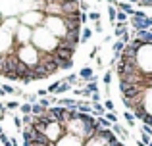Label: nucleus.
<instances>
[{"label":"nucleus","instance_id":"nucleus-1","mask_svg":"<svg viewBox=\"0 0 152 146\" xmlns=\"http://www.w3.org/2000/svg\"><path fill=\"white\" fill-rule=\"evenodd\" d=\"M62 133H64V125H60V123H50L48 127H46V131H45V137L50 140L52 144H56V142H58V139L62 137Z\"/></svg>","mask_w":152,"mask_h":146},{"label":"nucleus","instance_id":"nucleus-2","mask_svg":"<svg viewBox=\"0 0 152 146\" xmlns=\"http://www.w3.org/2000/svg\"><path fill=\"white\" fill-rule=\"evenodd\" d=\"M52 54H54V58H58V60H73L75 50H71V48H54Z\"/></svg>","mask_w":152,"mask_h":146},{"label":"nucleus","instance_id":"nucleus-3","mask_svg":"<svg viewBox=\"0 0 152 146\" xmlns=\"http://www.w3.org/2000/svg\"><path fill=\"white\" fill-rule=\"evenodd\" d=\"M110 131L114 133V135H119V137H121L123 140H127V139H129V133H127V131H125V129H123V127H121L119 123H114V125L110 127Z\"/></svg>","mask_w":152,"mask_h":146},{"label":"nucleus","instance_id":"nucleus-4","mask_svg":"<svg viewBox=\"0 0 152 146\" xmlns=\"http://www.w3.org/2000/svg\"><path fill=\"white\" fill-rule=\"evenodd\" d=\"M93 75H94V71H93V69H91V68H83L81 71H79V75H77V77L81 79V81L89 83L91 79H93Z\"/></svg>","mask_w":152,"mask_h":146},{"label":"nucleus","instance_id":"nucleus-5","mask_svg":"<svg viewBox=\"0 0 152 146\" xmlns=\"http://www.w3.org/2000/svg\"><path fill=\"white\" fill-rule=\"evenodd\" d=\"M115 8H118V12H125L129 17L133 15V12H135V8L131 6V4H125V2H118V4H115Z\"/></svg>","mask_w":152,"mask_h":146},{"label":"nucleus","instance_id":"nucleus-6","mask_svg":"<svg viewBox=\"0 0 152 146\" xmlns=\"http://www.w3.org/2000/svg\"><path fill=\"white\" fill-rule=\"evenodd\" d=\"M123 42L121 41H115L114 44H112V50H114V60H119V56H121V52H123Z\"/></svg>","mask_w":152,"mask_h":146},{"label":"nucleus","instance_id":"nucleus-7","mask_svg":"<svg viewBox=\"0 0 152 146\" xmlns=\"http://www.w3.org/2000/svg\"><path fill=\"white\" fill-rule=\"evenodd\" d=\"M58 60V58H56ZM73 68V60H58V69H64V71H69Z\"/></svg>","mask_w":152,"mask_h":146},{"label":"nucleus","instance_id":"nucleus-8","mask_svg":"<svg viewBox=\"0 0 152 146\" xmlns=\"http://www.w3.org/2000/svg\"><path fill=\"white\" fill-rule=\"evenodd\" d=\"M93 37V29H91V27H85V29H83V33H81V37H79V42H87L89 41V38Z\"/></svg>","mask_w":152,"mask_h":146},{"label":"nucleus","instance_id":"nucleus-9","mask_svg":"<svg viewBox=\"0 0 152 146\" xmlns=\"http://www.w3.org/2000/svg\"><path fill=\"white\" fill-rule=\"evenodd\" d=\"M115 21H118V23H127V21H129V15H127L125 12H118V10H115Z\"/></svg>","mask_w":152,"mask_h":146},{"label":"nucleus","instance_id":"nucleus-10","mask_svg":"<svg viewBox=\"0 0 152 146\" xmlns=\"http://www.w3.org/2000/svg\"><path fill=\"white\" fill-rule=\"evenodd\" d=\"M69 90H71V86L67 85V83H60V85H58V89H56V92H58V94H62V92H69Z\"/></svg>","mask_w":152,"mask_h":146},{"label":"nucleus","instance_id":"nucleus-11","mask_svg":"<svg viewBox=\"0 0 152 146\" xmlns=\"http://www.w3.org/2000/svg\"><path fill=\"white\" fill-rule=\"evenodd\" d=\"M112 75H114V71H112V69H108V71L104 73L102 81H104V85H106V86H110V83H112Z\"/></svg>","mask_w":152,"mask_h":146},{"label":"nucleus","instance_id":"nucleus-12","mask_svg":"<svg viewBox=\"0 0 152 146\" xmlns=\"http://www.w3.org/2000/svg\"><path fill=\"white\" fill-rule=\"evenodd\" d=\"M19 110H21L23 115H29V113H31V104H29V102H25V104H19Z\"/></svg>","mask_w":152,"mask_h":146},{"label":"nucleus","instance_id":"nucleus-13","mask_svg":"<svg viewBox=\"0 0 152 146\" xmlns=\"http://www.w3.org/2000/svg\"><path fill=\"white\" fill-rule=\"evenodd\" d=\"M104 119H108V121H110L112 125H114V123H118V115H115L114 112H108L106 115H104Z\"/></svg>","mask_w":152,"mask_h":146},{"label":"nucleus","instance_id":"nucleus-14","mask_svg":"<svg viewBox=\"0 0 152 146\" xmlns=\"http://www.w3.org/2000/svg\"><path fill=\"white\" fill-rule=\"evenodd\" d=\"M123 117L127 119L129 127H135V117H133V113H131V112H125V113H123Z\"/></svg>","mask_w":152,"mask_h":146},{"label":"nucleus","instance_id":"nucleus-15","mask_svg":"<svg viewBox=\"0 0 152 146\" xmlns=\"http://www.w3.org/2000/svg\"><path fill=\"white\" fill-rule=\"evenodd\" d=\"M31 123H33V115H31V113L21 117V125H23V127H27V125H31Z\"/></svg>","mask_w":152,"mask_h":146},{"label":"nucleus","instance_id":"nucleus-16","mask_svg":"<svg viewBox=\"0 0 152 146\" xmlns=\"http://www.w3.org/2000/svg\"><path fill=\"white\" fill-rule=\"evenodd\" d=\"M108 15H110V23L114 25V23H115V8H114V6L108 8Z\"/></svg>","mask_w":152,"mask_h":146},{"label":"nucleus","instance_id":"nucleus-17","mask_svg":"<svg viewBox=\"0 0 152 146\" xmlns=\"http://www.w3.org/2000/svg\"><path fill=\"white\" fill-rule=\"evenodd\" d=\"M6 110H18L19 108V102H14V100H10V102H6Z\"/></svg>","mask_w":152,"mask_h":146},{"label":"nucleus","instance_id":"nucleus-18","mask_svg":"<svg viewBox=\"0 0 152 146\" xmlns=\"http://www.w3.org/2000/svg\"><path fill=\"white\" fill-rule=\"evenodd\" d=\"M2 90H4V94H15V89L12 85H4Z\"/></svg>","mask_w":152,"mask_h":146},{"label":"nucleus","instance_id":"nucleus-19","mask_svg":"<svg viewBox=\"0 0 152 146\" xmlns=\"http://www.w3.org/2000/svg\"><path fill=\"white\" fill-rule=\"evenodd\" d=\"M87 17H89V19H93L94 23H96V21H100V14H98V12H91V14L87 15Z\"/></svg>","mask_w":152,"mask_h":146},{"label":"nucleus","instance_id":"nucleus-20","mask_svg":"<svg viewBox=\"0 0 152 146\" xmlns=\"http://www.w3.org/2000/svg\"><path fill=\"white\" fill-rule=\"evenodd\" d=\"M102 108H106L108 112H114V102H112V100H106V102H104V106H102Z\"/></svg>","mask_w":152,"mask_h":146},{"label":"nucleus","instance_id":"nucleus-21","mask_svg":"<svg viewBox=\"0 0 152 146\" xmlns=\"http://www.w3.org/2000/svg\"><path fill=\"white\" fill-rule=\"evenodd\" d=\"M139 6L141 8H148V6H152V0H139Z\"/></svg>","mask_w":152,"mask_h":146},{"label":"nucleus","instance_id":"nucleus-22","mask_svg":"<svg viewBox=\"0 0 152 146\" xmlns=\"http://www.w3.org/2000/svg\"><path fill=\"white\" fill-rule=\"evenodd\" d=\"M35 94H37V98H45V96H46L48 92H46V89H39V90H37Z\"/></svg>","mask_w":152,"mask_h":146},{"label":"nucleus","instance_id":"nucleus-23","mask_svg":"<svg viewBox=\"0 0 152 146\" xmlns=\"http://www.w3.org/2000/svg\"><path fill=\"white\" fill-rule=\"evenodd\" d=\"M98 50H100V46H94V48H93V52H91L89 56H91V58H96V56H98Z\"/></svg>","mask_w":152,"mask_h":146},{"label":"nucleus","instance_id":"nucleus-24","mask_svg":"<svg viewBox=\"0 0 152 146\" xmlns=\"http://www.w3.org/2000/svg\"><path fill=\"white\" fill-rule=\"evenodd\" d=\"M8 140H10V139H8V135H6V133H2V135H0V142H8Z\"/></svg>","mask_w":152,"mask_h":146},{"label":"nucleus","instance_id":"nucleus-25","mask_svg":"<svg viewBox=\"0 0 152 146\" xmlns=\"http://www.w3.org/2000/svg\"><path fill=\"white\" fill-rule=\"evenodd\" d=\"M94 31H96V33H100V31H102V25H100V21H96V23H94Z\"/></svg>","mask_w":152,"mask_h":146},{"label":"nucleus","instance_id":"nucleus-26","mask_svg":"<svg viewBox=\"0 0 152 146\" xmlns=\"http://www.w3.org/2000/svg\"><path fill=\"white\" fill-rule=\"evenodd\" d=\"M106 2H110V4H112V6H114V8H115V4H118V0H106Z\"/></svg>","mask_w":152,"mask_h":146},{"label":"nucleus","instance_id":"nucleus-27","mask_svg":"<svg viewBox=\"0 0 152 146\" xmlns=\"http://www.w3.org/2000/svg\"><path fill=\"white\" fill-rule=\"evenodd\" d=\"M12 146H18V140L15 139H12Z\"/></svg>","mask_w":152,"mask_h":146},{"label":"nucleus","instance_id":"nucleus-28","mask_svg":"<svg viewBox=\"0 0 152 146\" xmlns=\"http://www.w3.org/2000/svg\"><path fill=\"white\" fill-rule=\"evenodd\" d=\"M23 146H33V142H25V140H23Z\"/></svg>","mask_w":152,"mask_h":146},{"label":"nucleus","instance_id":"nucleus-29","mask_svg":"<svg viewBox=\"0 0 152 146\" xmlns=\"http://www.w3.org/2000/svg\"><path fill=\"white\" fill-rule=\"evenodd\" d=\"M4 146H12V140H8V142H4Z\"/></svg>","mask_w":152,"mask_h":146},{"label":"nucleus","instance_id":"nucleus-30","mask_svg":"<svg viewBox=\"0 0 152 146\" xmlns=\"http://www.w3.org/2000/svg\"><path fill=\"white\" fill-rule=\"evenodd\" d=\"M137 146H146V144H142V142H141V140H137Z\"/></svg>","mask_w":152,"mask_h":146},{"label":"nucleus","instance_id":"nucleus-31","mask_svg":"<svg viewBox=\"0 0 152 146\" xmlns=\"http://www.w3.org/2000/svg\"><path fill=\"white\" fill-rule=\"evenodd\" d=\"M4 96V90H2V86H0V98H2Z\"/></svg>","mask_w":152,"mask_h":146},{"label":"nucleus","instance_id":"nucleus-32","mask_svg":"<svg viewBox=\"0 0 152 146\" xmlns=\"http://www.w3.org/2000/svg\"><path fill=\"white\" fill-rule=\"evenodd\" d=\"M129 2H131V4H139V0H129Z\"/></svg>","mask_w":152,"mask_h":146},{"label":"nucleus","instance_id":"nucleus-33","mask_svg":"<svg viewBox=\"0 0 152 146\" xmlns=\"http://www.w3.org/2000/svg\"><path fill=\"white\" fill-rule=\"evenodd\" d=\"M2 133H4V129H2V125H0V135H2Z\"/></svg>","mask_w":152,"mask_h":146},{"label":"nucleus","instance_id":"nucleus-34","mask_svg":"<svg viewBox=\"0 0 152 146\" xmlns=\"http://www.w3.org/2000/svg\"><path fill=\"white\" fill-rule=\"evenodd\" d=\"M98 2H100V0H98Z\"/></svg>","mask_w":152,"mask_h":146},{"label":"nucleus","instance_id":"nucleus-35","mask_svg":"<svg viewBox=\"0 0 152 146\" xmlns=\"http://www.w3.org/2000/svg\"><path fill=\"white\" fill-rule=\"evenodd\" d=\"M0 75H2V73H0Z\"/></svg>","mask_w":152,"mask_h":146},{"label":"nucleus","instance_id":"nucleus-36","mask_svg":"<svg viewBox=\"0 0 152 146\" xmlns=\"http://www.w3.org/2000/svg\"><path fill=\"white\" fill-rule=\"evenodd\" d=\"M150 8H152V6H150Z\"/></svg>","mask_w":152,"mask_h":146}]
</instances>
